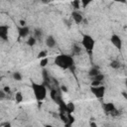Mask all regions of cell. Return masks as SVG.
<instances>
[{"mask_svg":"<svg viewBox=\"0 0 127 127\" xmlns=\"http://www.w3.org/2000/svg\"><path fill=\"white\" fill-rule=\"evenodd\" d=\"M103 109H104L105 113L110 114V112H111L113 109H115V105H114L113 103H111V102H107V103H104V104H103Z\"/></svg>","mask_w":127,"mask_h":127,"instance_id":"10","label":"cell"},{"mask_svg":"<svg viewBox=\"0 0 127 127\" xmlns=\"http://www.w3.org/2000/svg\"><path fill=\"white\" fill-rule=\"evenodd\" d=\"M122 94H123L124 98H126V97H127V95H126V92H122Z\"/></svg>","mask_w":127,"mask_h":127,"instance_id":"37","label":"cell"},{"mask_svg":"<svg viewBox=\"0 0 127 127\" xmlns=\"http://www.w3.org/2000/svg\"><path fill=\"white\" fill-rule=\"evenodd\" d=\"M98 73H100V70L98 69V67H95V66L92 67V68H90L89 71H88V75L90 77H92V76H94V75H96Z\"/></svg>","mask_w":127,"mask_h":127,"instance_id":"13","label":"cell"},{"mask_svg":"<svg viewBox=\"0 0 127 127\" xmlns=\"http://www.w3.org/2000/svg\"><path fill=\"white\" fill-rule=\"evenodd\" d=\"M91 79H95V80H99V81H102L103 79H104V75L100 72V73H98V74H96V75H94V76H92L91 77Z\"/></svg>","mask_w":127,"mask_h":127,"instance_id":"21","label":"cell"},{"mask_svg":"<svg viewBox=\"0 0 127 127\" xmlns=\"http://www.w3.org/2000/svg\"><path fill=\"white\" fill-rule=\"evenodd\" d=\"M61 89H62V91H64V92H66V91H67V88H66L65 85H62V86H61Z\"/></svg>","mask_w":127,"mask_h":127,"instance_id":"30","label":"cell"},{"mask_svg":"<svg viewBox=\"0 0 127 127\" xmlns=\"http://www.w3.org/2000/svg\"><path fill=\"white\" fill-rule=\"evenodd\" d=\"M1 126H10V123H4V124H1Z\"/></svg>","mask_w":127,"mask_h":127,"instance_id":"35","label":"cell"},{"mask_svg":"<svg viewBox=\"0 0 127 127\" xmlns=\"http://www.w3.org/2000/svg\"><path fill=\"white\" fill-rule=\"evenodd\" d=\"M58 105H59V108H60V112L66 113V103H64V100H62Z\"/></svg>","mask_w":127,"mask_h":127,"instance_id":"14","label":"cell"},{"mask_svg":"<svg viewBox=\"0 0 127 127\" xmlns=\"http://www.w3.org/2000/svg\"><path fill=\"white\" fill-rule=\"evenodd\" d=\"M90 126H93V127H96V123H93V122H91V123H90Z\"/></svg>","mask_w":127,"mask_h":127,"instance_id":"36","label":"cell"},{"mask_svg":"<svg viewBox=\"0 0 127 127\" xmlns=\"http://www.w3.org/2000/svg\"><path fill=\"white\" fill-rule=\"evenodd\" d=\"M72 50H73V53H74V54H76V55L80 53V48H79L78 46H74Z\"/></svg>","mask_w":127,"mask_h":127,"instance_id":"28","label":"cell"},{"mask_svg":"<svg viewBox=\"0 0 127 127\" xmlns=\"http://www.w3.org/2000/svg\"><path fill=\"white\" fill-rule=\"evenodd\" d=\"M20 25H21V27H23V26H26V21L25 20H20Z\"/></svg>","mask_w":127,"mask_h":127,"instance_id":"32","label":"cell"},{"mask_svg":"<svg viewBox=\"0 0 127 127\" xmlns=\"http://www.w3.org/2000/svg\"><path fill=\"white\" fill-rule=\"evenodd\" d=\"M120 65H121V64H120V62H119V61H112V62L110 63V66H111L112 68H114V69L119 68V67H120Z\"/></svg>","mask_w":127,"mask_h":127,"instance_id":"17","label":"cell"},{"mask_svg":"<svg viewBox=\"0 0 127 127\" xmlns=\"http://www.w3.org/2000/svg\"><path fill=\"white\" fill-rule=\"evenodd\" d=\"M71 6L73 7L74 10H78L81 6V3H80V0H71Z\"/></svg>","mask_w":127,"mask_h":127,"instance_id":"15","label":"cell"},{"mask_svg":"<svg viewBox=\"0 0 127 127\" xmlns=\"http://www.w3.org/2000/svg\"><path fill=\"white\" fill-rule=\"evenodd\" d=\"M8 31H9V28L8 26H5V25H0V38L4 41H6L8 39Z\"/></svg>","mask_w":127,"mask_h":127,"instance_id":"8","label":"cell"},{"mask_svg":"<svg viewBox=\"0 0 127 127\" xmlns=\"http://www.w3.org/2000/svg\"><path fill=\"white\" fill-rule=\"evenodd\" d=\"M113 1H115V2H119V3H123V4L126 3V0H113Z\"/></svg>","mask_w":127,"mask_h":127,"instance_id":"33","label":"cell"},{"mask_svg":"<svg viewBox=\"0 0 127 127\" xmlns=\"http://www.w3.org/2000/svg\"><path fill=\"white\" fill-rule=\"evenodd\" d=\"M36 41H37V39H36L35 37H30V38L27 40V45L30 46V47H33V46L36 44Z\"/></svg>","mask_w":127,"mask_h":127,"instance_id":"18","label":"cell"},{"mask_svg":"<svg viewBox=\"0 0 127 127\" xmlns=\"http://www.w3.org/2000/svg\"><path fill=\"white\" fill-rule=\"evenodd\" d=\"M5 92H4V90H0V99H3V98H5Z\"/></svg>","mask_w":127,"mask_h":127,"instance_id":"29","label":"cell"},{"mask_svg":"<svg viewBox=\"0 0 127 127\" xmlns=\"http://www.w3.org/2000/svg\"><path fill=\"white\" fill-rule=\"evenodd\" d=\"M3 90H4V92H5V93H7V92H9V91H10V87H9V86H4Z\"/></svg>","mask_w":127,"mask_h":127,"instance_id":"31","label":"cell"},{"mask_svg":"<svg viewBox=\"0 0 127 127\" xmlns=\"http://www.w3.org/2000/svg\"><path fill=\"white\" fill-rule=\"evenodd\" d=\"M90 91L96 98H102L105 94V87L102 84L98 85V86H91Z\"/></svg>","mask_w":127,"mask_h":127,"instance_id":"4","label":"cell"},{"mask_svg":"<svg viewBox=\"0 0 127 127\" xmlns=\"http://www.w3.org/2000/svg\"><path fill=\"white\" fill-rule=\"evenodd\" d=\"M48 63H49V59H48L47 57L40 60V65H41L42 67H45V66L48 64Z\"/></svg>","mask_w":127,"mask_h":127,"instance_id":"20","label":"cell"},{"mask_svg":"<svg viewBox=\"0 0 127 127\" xmlns=\"http://www.w3.org/2000/svg\"><path fill=\"white\" fill-rule=\"evenodd\" d=\"M15 99H16V102H18V103H20V102H22L23 101V95H22V93L20 92V91H18V92H16V95H15Z\"/></svg>","mask_w":127,"mask_h":127,"instance_id":"19","label":"cell"},{"mask_svg":"<svg viewBox=\"0 0 127 127\" xmlns=\"http://www.w3.org/2000/svg\"><path fill=\"white\" fill-rule=\"evenodd\" d=\"M71 17H72L73 21H74L76 24L81 23L82 20H83V17H82V15H81V13H80L79 11H77V10L72 11V13H71Z\"/></svg>","mask_w":127,"mask_h":127,"instance_id":"7","label":"cell"},{"mask_svg":"<svg viewBox=\"0 0 127 127\" xmlns=\"http://www.w3.org/2000/svg\"><path fill=\"white\" fill-rule=\"evenodd\" d=\"M66 116H67V120H68L67 125H68V126H70V125L74 122V117L71 115V113H67V115H66Z\"/></svg>","mask_w":127,"mask_h":127,"instance_id":"22","label":"cell"},{"mask_svg":"<svg viewBox=\"0 0 127 127\" xmlns=\"http://www.w3.org/2000/svg\"><path fill=\"white\" fill-rule=\"evenodd\" d=\"M75 110V105L73 102H68L66 103V113H72Z\"/></svg>","mask_w":127,"mask_h":127,"instance_id":"12","label":"cell"},{"mask_svg":"<svg viewBox=\"0 0 127 127\" xmlns=\"http://www.w3.org/2000/svg\"><path fill=\"white\" fill-rule=\"evenodd\" d=\"M60 118L61 120L64 123L65 126H68L67 123H68V120H67V116H65V113H63V112H60Z\"/></svg>","mask_w":127,"mask_h":127,"instance_id":"16","label":"cell"},{"mask_svg":"<svg viewBox=\"0 0 127 127\" xmlns=\"http://www.w3.org/2000/svg\"><path fill=\"white\" fill-rule=\"evenodd\" d=\"M30 33V29L27 26H23L20 27L18 29V34H19V38H25L26 36H28V34Z\"/></svg>","mask_w":127,"mask_h":127,"instance_id":"9","label":"cell"},{"mask_svg":"<svg viewBox=\"0 0 127 127\" xmlns=\"http://www.w3.org/2000/svg\"><path fill=\"white\" fill-rule=\"evenodd\" d=\"M94 44H95V41L93 40V38L91 36H89V35H83L82 36L81 45L85 49V51L88 52L89 54H91V52L94 48Z\"/></svg>","mask_w":127,"mask_h":127,"instance_id":"3","label":"cell"},{"mask_svg":"<svg viewBox=\"0 0 127 127\" xmlns=\"http://www.w3.org/2000/svg\"><path fill=\"white\" fill-rule=\"evenodd\" d=\"M110 41H111L112 45H113L115 48H117V49H119V50L122 48V40H121V38H120L118 35L113 34V35L111 36V38H110Z\"/></svg>","mask_w":127,"mask_h":127,"instance_id":"6","label":"cell"},{"mask_svg":"<svg viewBox=\"0 0 127 127\" xmlns=\"http://www.w3.org/2000/svg\"><path fill=\"white\" fill-rule=\"evenodd\" d=\"M91 1H92V0H80V3H81V6H82L83 8H85L87 5H89V4L91 3Z\"/></svg>","mask_w":127,"mask_h":127,"instance_id":"25","label":"cell"},{"mask_svg":"<svg viewBox=\"0 0 127 127\" xmlns=\"http://www.w3.org/2000/svg\"><path fill=\"white\" fill-rule=\"evenodd\" d=\"M36 39H40L42 37V31L40 29H36L35 30V36H34Z\"/></svg>","mask_w":127,"mask_h":127,"instance_id":"24","label":"cell"},{"mask_svg":"<svg viewBox=\"0 0 127 127\" xmlns=\"http://www.w3.org/2000/svg\"><path fill=\"white\" fill-rule=\"evenodd\" d=\"M43 3H45V4H48V3H50L52 0H41Z\"/></svg>","mask_w":127,"mask_h":127,"instance_id":"34","label":"cell"},{"mask_svg":"<svg viewBox=\"0 0 127 127\" xmlns=\"http://www.w3.org/2000/svg\"><path fill=\"white\" fill-rule=\"evenodd\" d=\"M13 78L16 79V80H21L22 79V74L20 72H18V71H15L13 73Z\"/></svg>","mask_w":127,"mask_h":127,"instance_id":"23","label":"cell"},{"mask_svg":"<svg viewBox=\"0 0 127 127\" xmlns=\"http://www.w3.org/2000/svg\"><path fill=\"white\" fill-rule=\"evenodd\" d=\"M55 64H56V65H58L59 67L64 68V69H69L70 67H72L74 65L73 59L69 55H65V54L57 56L55 59Z\"/></svg>","mask_w":127,"mask_h":127,"instance_id":"1","label":"cell"},{"mask_svg":"<svg viewBox=\"0 0 127 127\" xmlns=\"http://www.w3.org/2000/svg\"><path fill=\"white\" fill-rule=\"evenodd\" d=\"M32 89H33V92H34V95H35L36 99L39 102L46 98V96H47V88H46V86L44 84L33 82L32 83Z\"/></svg>","mask_w":127,"mask_h":127,"instance_id":"2","label":"cell"},{"mask_svg":"<svg viewBox=\"0 0 127 127\" xmlns=\"http://www.w3.org/2000/svg\"><path fill=\"white\" fill-rule=\"evenodd\" d=\"M50 96H51L52 100H53V101H55L57 104H59V103L63 100L62 95H61V93H60V91H59L58 89H51Z\"/></svg>","mask_w":127,"mask_h":127,"instance_id":"5","label":"cell"},{"mask_svg":"<svg viewBox=\"0 0 127 127\" xmlns=\"http://www.w3.org/2000/svg\"><path fill=\"white\" fill-rule=\"evenodd\" d=\"M46 45L49 47V48H54L56 46V40L53 36H48L47 39H46Z\"/></svg>","mask_w":127,"mask_h":127,"instance_id":"11","label":"cell"},{"mask_svg":"<svg viewBox=\"0 0 127 127\" xmlns=\"http://www.w3.org/2000/svg\"><path fill=\"white\" fill-rule=\"evenodd\" d=\"M98 85H101V81L95 80V79H91V86H98Z\"/></svg>","mask_w":127,"mask_h":127,"instance_id":"27","label":"cell"},{"mask_svg":"<svg viewBox=\"0 0 127 127\" xmlns=\"http://www.w3.org/2000/svg\"><path fill=\"white\" fill-rule=\"evenodd\" d=\"M47 57V52L46 51H41L39 54H38V59H43V58H46Z\"/></svg>","mask_w":127,"mask_h":127,"instance_id":"26","label":"cell"}]
</instances>
